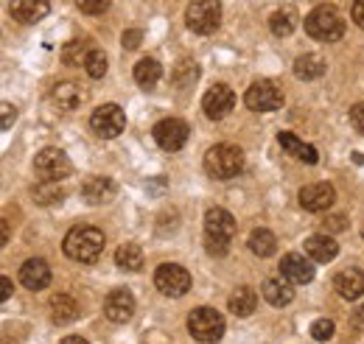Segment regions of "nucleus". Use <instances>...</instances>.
<instances>
[{
  "mask_svg": "<svg viewBox=\"0 0 364 344\" xmlns=\"http://www.w3.org/2000/svg\"><path fill=\"white\" fill-rule=\"evenodd\" d=\"M104 252V232L98 227L79 224L65 235V255L79 263H92Z\"/></svg>",
  "mask_w": 364,
  "mask_h": 344,
  "instance_id": "1",
  "label": "nucleus"
},
{
  "mask_svg": "<svg viewBox=\"0 0 364 344\" xmlns=\"http://www.w3.org/2000/svg\"><path fill=\"white\" fill-rule=\"evenodd\" d=\"M232 235H235V218L225 208H210L205 213V247H208V252L216 258L228 255Z\"/></svg>",
  "mask_w": 364,
  "mask_h": 344,
  "instance_id": "2",
  "label": "nucleus"
},
{
  "mask_svg": "<svg viewBox=\"0 0 364 344\" xmlns=\"http://www.w3.org/2000/svg\"><path fill=\"white\" fill-rule=\"evenodd\" d=\"M306 34L319 43H336L345 37V20L333 6H317L306 17Z\"/></svg>",
  "mask_w": 364,
  "mask_h": 344,
  "instance_id": "3",
  "label": "nucleus"
},
{
  "mask_svg": "<svg viewBox=\"0 0 364 344\" xmlns=\"http://www.w3.org/2000/svg\"><path fill=\"white\" fill-rule=\"evenodd\" d=\"M244 168V151L232 143H219L205 154V171L213 179H232Z\"/></svg>",
  "mask_w": 364,
  "mask_h": 344,
  "instance_id": "4",
  "label": "nucleus"
},
{
  "mask_svg": "<svg viewBox=\"0 0 364 344\" xmlns=\"http://www.w3.org/2000/svg\"><path fill=\"white\" fill-rule=\"evenodd\" d=\"M188 330L196 342L213 344L225 336V316L216 308H196L188 316Z\"/></svg>",
  "mask_w": 364,
  "mask_h": 344,
  "instance_id": "5",
  "label": "nucleus"
},
{
  "mask_svg": "<svg viewBox=\"0 0 364 344\" xmlns=\"http://www.w3.org/2000/svg\"><path fill=\"white\" fill-rule=\"evenodd\" d=\"M185 23L196 34H213L222 23V6L219 0H193L185 9Z\"/></svg>",
  "mask_w": 364,
  "mask_h": 344,
  "instance_id": "6",
  "label": "nucleus"
},
{
  "mask_svg": "<svg viewBox=\"0 0 364 344\" xmlns=\"http://www.w3.org/2000/svg\"><path fill=\"white\" fill-rule=\"evenodd\" d=\"M154 286L166 297H182L191 289V274H188V269H182L180 263H163L154 272Z\"/></svg>",
  "mask_w": 364,
  "mask_h": 344,
  "instance_id": "7",
  "label": "nucleus"
},
{
  "mask_svg": "<svg viewBox=\"0 0 364 344\" xmlns=\"http://www.w3.org/2000/svg\"><path fill=\"white\" fill-rule=\"evenodd\" d=\"M244 101H247V107L252 112H274V109L283 107V90L274 82H269V79H261V82H255L247 90Z\"/></svg>",
  "mask_w": 364,
  "mask_h": 344,
  "instance_id": "8",
  "label": "nucleus"
},
{
  "mask_svg": "<svg viewBox=\"0 0 364 344\" xmlns=\"http://www.w3.org/2000/svg\"><path fill=\"white\" fill-rule=\"evenodd\" d=\"M90 127L98 137L112 140V137H118V134L124 131L127 115H124V109H121L118 104H104V107H98L90 115Z\"/></svg>",
  "mask_w": 364,
  "mask_h": 344,
  "instance_id": "9",
  "label": "nucleus"
},
{
  "mask_svg": "<svg viewBox=\"0 0 364 344\" xmlns=\"http://www.w3.org/2000/svg\"><path fill=\"white\" fill-rule=\"evenodd\" d=\"M34 168H37V176L46 179V182H59L70 173V160L65 151L59 149H43L34 160Z\"/></svg>",
  "mask_w": 364,
  "mask_h": 344,
  "instance_id": "10",
  "label": "nucleus"
},
{
  "mask_svg": "<svg viewBox=\"0 0 364 344\" xmlns=\"http://www.w3.org/2000/svg\"><path fill=\"white\" fill-rule=\"evenodd\" d=\"M154 140H157V146L160 149H166V151H180L182 146L188 143V124L180 121V118H166V121H160L157 127H154Z\"/></svg>",
  "mask_w": 364,
  "mask_h": 344,
  "instance_id": "11",
  "label": "nucleus"
},
{
  "mask_svg": "<svg viewBox=\"0 0 364 344\" xmlns=\"http://www.w3.org/2000/svg\"><path fill=\"white\" fill-rule=\"evenodd\" d=\"M232 107H235V95L228 85H213L202 95V109L213 121H222L228 112H232Z\"/></svg>",
  "mask_w": 364,
  "mask_h": 344,
  "instance_id": "12",
  "label": "nucleus"
},
{
  "mask_svg": "<svg viewBox=\"0 0 364 344\" xmlns=\"http://www.w3.org/2000/svg\"><path fill=\"white\" fill-rule=\"evenodd\" d=\"M300 205L303 210L309 213H322V210H331V205L336 202V190L328 185V182H314V185H306L300 188Z\"/></svg>",
  "mask_w": 364,
  "mask_h": 344,
  "instance_id": "13",
  "label": "nucleus"
},
{
  "mask_svg": "<svg viewBox=\"0 0 364 344\" xmlns=\"http://www.w3.org/2000/svg\"><path fill=\"white\" fill-rule=\"evenodd\" d=\"M280 274L286 280H291L294 286H303V283H311L314 280V260H309L300 252H289L280 260Z\"/></svg>",
  "mask_w": 364,
  "mask_h": 344,
  "instance_id": "14",
  "label": "nucleus"
},
{
  "mask_svg": "<svg viewBox=\"0 0 364 344\" xmlns=\"http://www.w3.org/2000/svg\"><path fill=\"white\" fill-rule=\"evenodd\" d=\"M104 313H107V319L115 322V325L129 322L132 313H135V297H132L127 289H115V291L104 300Z\"/></svg>",
  "mask_w": 364,
  "mask_h": 344,
  "instance_id": "15",
  "label": "nucleus"
},
{
  "mask_svg": "<svg viewBox=\"0 0 364 344\" xmlns=\"http://www.w3.org/2000/svg\"><path fill=\"white\" fill-rule=\"evenodd\" d=\"M20 283L31 291H43L50 283V269L43 258H31L20 266Z\"/></svg>",
  "mask_w": 364,
  "mask_h": 344,
  "instance_id": "16",
  "label": "nucleus"
},
{
  "mask_svg": "<svg viewBox=\"0 0 364 344\" xmlns=\"http://www.w3.org/2000/svg\"><path fill=\"white\" fill-rule=\"evenodd\" d=\"M333 289L339 291V297H345V300H359L364 294V274L362 269H342L339 274H336V280H333Z\"/></svg>",
  "mask_w": 364,
  "mask_h": 344,
  "instance_id": "17",
  "label": "nucleus"
},
{
  "mask_svg": "<svg viewBox=\"0 0 364 344\" xmlns=\"http://www.w3.org/2000/svg\"><path fill=\"white\" fill-rule=\"evenodd\" d=\"M294 283L291 280H286L283 274L280 277H267L264 280V300L274 305V308H283V305H289V302L294 300V289H291Z\"/></svg>",
  "mask_w": 364,
  "mask_h": 344,
  "instance_id": "18",
  "label": "nucleus"
},
{
  "mask_svg": "<svg viewBox=\"0 0 364 344\" xmlns=\"http://www.w3.org/2000/svg\"><path fill=\"white\" fill-rule=\"evenodd\" d=\"M277 143L283 146V151H289L291 157H297L300 163H309V166H314L319 160L317 149L314 146H309V143H303L297 134H291V131H280L277 134Z\"/></svg>",
  "mask_w": 364,
  "mask_h": 344,
  "instance_id": "19",
  "label": "nucleus"
},
{
  "mask_svg": "<svg viewBox=\"0 0 364 344\" xmlns=\"http://www.w3.org/2000/svg\"><path fill=\"white\" fill-rule=\"evenodd\" d=\"M50 9L48 0H11V17L17 23H37Z\"/></svg>",
  "mask_w": 364,
  "mask_h": 344,
  "instance_id": "20",
  "label": "nucleus"
},
{
  "mask_svg": "<svg viewBox=\"0 0 364 344\" xmlns=\"http://www.w3.org/2000/svg\"><path fill=\"white\" fill-rule=\"evenodd\" d=\"M306 255L314 263H328L339 255V247L331 235H311V238H306Z\"/></svg>",
  "mask_w": 364,
  "mask_h": 344,
  "instance_id": "21",
  "label": "nucleus"
},
{
  "mask_svg": "<svg viewBox=\"0 0 364 344\" xmlns=\"http://www.w3.org/2000/svg\"><path fill=\"white\" fill-rule=\"evenodd\" d=\"M82 196H85L90 205H104V202H109V199L115 196V182L107 179V176H92V179L85 182Z\"/></svg>",
  "mask_w": 364,
  "mask_h": 344,
  "instance_id": "22",
  "label": "nucleus"
},
{
  "mask_svg": "<svg viewBox=\"0 0 364 344\" xmlns=\"http://www.w3.org/2000/svg\"><path fill=\"white\" fill-rule=\"evenodd\" d=\"M50 313H53V322L56 325H70L79 319V302L73 300L70 294H53L50 297Z\"/></svg>",
  "mask_w": 364,
  "mask_h": 344,
  "instance_id": "23",
  "label": "nucleus"
},
{
  "mask_svg": "<svg viewBox=\"0 0 364 344\" xmlns=\"http://www.w3.org/2000/svg\"><path fill=\"white\" fill-rule=\"evenodd\" d=\"M325 73V59L317 53H306V56H297L294 62V76L303 79V82H314Z\"/></svg>",
  "mask_w": 364,
  "mask_h": 344,
  "instance_id": "24",
  "label": "nucleus"
},
{
  "mask_svg": "<svg viewBox=\"0 0 364 344\" xmlns=\"http://www.w3.org/2000/svg\"><path fill=\"white\" fill-rule=\"evenodd\" d=\"M228 305L235 316H250V313L258 308V294H255L250 286H241V289H235V291L230 294Z\"/></svg>",
  "mask_w": 364,
  "mask_h": 344,
  "instance_id": "25",
  "label": "nucleus"
},
{
  "mask_svg": "<svg viewBox=\"0 0 364 344\" xmlns=\"http://www.w3.org/2000/svg\"><path fill=\"white\" fill-rule=\"evenodd\" d=\"M95 48H90V40H70V43L62 48V62L68 68H85L87 56H90Z\"/></svg>",
  "mask_w": 364,
  "mask_h": 344,
  "instance_id": "26",
  "label": "nucleus"
},
{
  "mask_svg": "<svg viewBox=\"0 0 364 344\" xmlns=\"http://www.w3.org/2000/svg\"><path fill=\"white\" fill-rule=\"evenodd\" d=\"M53 101L59 104V109L73 112L82 104V90L73 85V82H62V85L53 87Z\"/></svg>",
  "mask_w": 364,
  "mask_h": 344,
  "instance_id": "27",
  "label": "nucleus"
},
{
  "mask_svg": "<svg viewBox=\"0 0 364 344\" xmlns=\"http://www.w3.org/2000/svg\"><path fill=\"white\" fill-rule=\"evenodd\" d=\"M274 247H277V238H274L269 230L258 227V230L250 232V249H252L258 258H269V255H274Z\"/></svg>",
  "mask_w": 364,
  "mask_h": 344,
  "instance_id": "28",
  "label": "nucleus"
},
{
  "mask_svg": "<svg viewBox=\"0 0 364 344\" xmlns=\"http://www.w3.org/2000/svg\"><path fill=\"white\" fill-rule=\"evenodd\" d=\"M160 76H163V68H160V62L157 59H140L135 68V82L140 87H154L160 82Z\"/></svg>",
  "mask_w": 364,
  "mask_h": 344,
  "instance_id": "29",
  "label": "nucleus"
},
{
  "mask_svg": "<svg viewBox=\"0 0 364 344\" xmlns=\"http://www.w3.org/2000/svg\"><path fill=\"white\" fill-rule=\"evenodd\" d=\"M115 263H118L124 272H140V269H143V249L135 247V244H124V247H118V252H115Z\"/></svg>",
  "mask_w": 364,
  "mask_h": 344,
  "instance_id": "30",
  "label": "nucleus"
},
{
  "mask_svg": "<svg viewBox=\"0 0 364 344\" xmlns=\"http://www.w3.org/2000/svg\"><path fill=\"white\" fill-rule=\"evenodd\" d=\"M269 28H272L274 37H289V34L297 28V14H294V9H280V11H274L272 20H269Z\"/></svg>",
  "mask_w": 364,
  "mask_h": 344,
  "instance_id": "31",
  "label": "nucleus"
},
{
  "mask_svg": "<svg viewBox=\"0 0 364 344\" xmlns=\"http://www.w3.org/2000/svg\"><path fill=\"white\" fill-rule=\"evenodd\" d=\"M31 193L37 196L40 205H53V202H59L65 196V190L59 188V182H46V179H43V185L31 188Z\"/></svg>",
  "mask_w": 364,
  "mask_h": 344,
  "instance_id": "32",
  "label": "nucleus"
},
{
  "mask_svg": "<svg viewBox=\"0 0 364 344\" xmlns=\"http://www.w3.org/2000/svg\"><path fill=\"white\" fill-rule=\"evenodd\" d=\"M85 70H87L90 79H104V73H107V56L101 50H92L90 56H87V62H85Z\"/></svg>",
  "mask_w": 364,
  "mask_h": 344,
  "instance_id": "33",
  "label": "nucleus"
},
{
  "mask_svg": "<svg viewBox=\"0 0 364 344\" xmlns=\"http://www.w3.org/2000/svg\"><path fill=\"white\" fill-rule=\"evenodd\" d=\"M196 76H199L196 65H193V62H182L180 68H177V73H174V82H177L180 87H188L196 82Z\"/></svg>",
  "mask_w": 364,
  "mask_h": 344,
  "instance_id": "34",
  "label": "nucleus"
},
{
  "mask_svg": "<svg viewBox=\"0 0 364 344\" xmlns=\"http://www.w3.org/2000/svg\"><path fill=\"white\" fill-rule=\"evenodd\" d=\"M311 336H314L317 342H328V339L333 336V322H331V319H317V322L311 325Z\"/></svg>",
  "mask_w": 364,
  "mask_h": 344,
  "instance_id": "35",
  "label": "nucleus"
},
{
  "mask_svg": "<svg viewBox=\"0 0 364 344\" xmlns=\"http://www.w3.org/2000/svg\"><path fill=\"white\" fill-rule=\"evenodd\" d=\"M76 6L85 11V14H104L109 9V0H76Z\"/></svg>",
  "mask_w": 364,
  "mask_h": 344,
  "instance_id": "36",
  "label": "nucleus"
},
{
  "mask_svg": "<svg viewBox=\"0 0 364 344\" xmlns=\"http://www.w3.org/2000/svg\"><path fill=\"white\" fill-rule=\"evenodd\" d=\"M350 124H353V129L364 134V104H356L353 109H350Z\"/></svg>",
  "mask_w": 364,
  "mask_h": 344,
  "instance_id": "37",
  "label": "nucleus"
},
{
  "mask_svg": "<svg viewBox=\"0 0 364 344\" xmlns=\"http://www.w3.org/2000/svg\"><path fill=\"white\" fill-rule=\"evenodd\" d=\"M140 40H143V31L132 28V31H127V34H124V48L135 50V48H140Z\"/></svg>",
  "mask_w": 364,
  "mask_h": 344,
  "instance_id": "38",
  "label": "nucleus"
},
{
  "mask_svg": "<svg viewBox=\"0 0 364 344\" xmlns=\"http://www.w3.org/2000/svg\"><path fill=\"white\" fill-rule=\"evenodd\" d=\"M325 230L342 232V230H345V215H328V218H325Z\"/></svg>",
  "mask_w": 364,
  "mask_h": 344,
  "instance_id": "39",
  "label": "nucleus"
},
{
  "mask_svg": "<svg viewBox=\"0 0 364 344\" xmlns=\"http://www.w3.org/2000/svg\"><path fill=\"white\" fill-rule=\"evenodd\" d=\"M353 23L359 26V28H364V0H353Z\"/></svg>",
  "mask_w": 364,
  "mask_h": 344,
  "instance_id": "40",
  "label": "nucleus"
},
{
  "mask_svg": "<svg viewBox=\"0 0 364 344\" xmlns=\"http://www.w3.org/2000/svg\"><path fill=\"white\" fill-rule=\"evenodd\" d=\"M17 118V109L11 104H3V129H11V121Z\"/></svg>",
  "mask_w": 364,
  "mask_h": 344,
  "instance_id": "41",
  "label": "nucleus"
},
{
  "mask_svg": "<svg viewBox=\"0 0 364 344\" xmlns=\"http://www.w3.org/2000/svg\"><path fill=\"white\" fill-rule=\"evenodd\" d=\"M353 328H356V330H364V305H359L356 313H353Z\"/></svg>",
  "mask_w": 364,
  "mask_h": 344,
  "instance_id": "42",
  "label": "nucleus"
},
{
  "mask_svg": "<svg viewBox=\"0 0 364 344\" xmlns=\"http://www.w3.org/2000/svg\"><path fill=\"white\" fill-rule=\"evenodd\" d=\"M9 297H11V280L3 277V300H9Z\"/></svg>",
  "mask_w": 364,
  "mask_h": 344,
  "instance_id": "43",
  "label": "nucleus"
},
{
  "mask_svg": "<svg viewBox=\"0 0 364 344\" xmlns=\"http://www.w3.org/2000/svg\"><path fill=\"white\" fill-rule=\"evenodd\" d=\"M62 344H90V342L82 339V336H68V339H62Z\"/></svg>",
  "mask_w": 364,
  "mask_h": 344,
  "instance_id": "44",
  "label": "nucleus"
},
{
  "mask_svg": "<svg viewBox=\"0 0 364 344\" xmlns=\"http://www.w3.org/2000/svg\"><path fill=\"white\" fill-rule=\"evenodd\" d=\"M362 238H364V227H362Z\"/></svg>",
  "mask_w": 364,
  "mask_h": 344,
  "instance_id": "45",
  "label": "nucleus"
}]
</instances>
